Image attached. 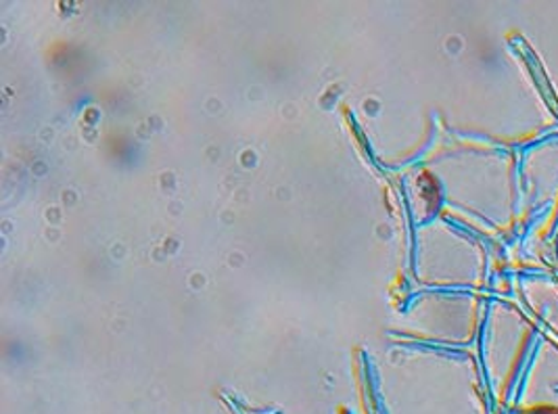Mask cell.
Masks as SVG:
<instances>
[{
    "mask_svg": "<svg viewBox=\"0 0 558 414\" xmlns=\"http://www.w3.org/2000/svg\"><path fill=\"white\" fill-rule=\"evenodd\" d=\"M527 414H558V411L557 409H535V411Z\"/></svg>",
    "mask_w": 558,
    "mask_h": 414,
    "instance_id": "1",
    "label": "cell"
}]
</instances>
